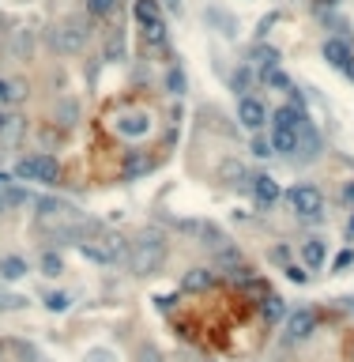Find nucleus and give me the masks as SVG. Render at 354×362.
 I'll return each instance as SVG.
<instances>
[{"mask_svg":"<svg viewBox=\"0 0 354 362\" xmlns=\"http://www.w3.org/2000/svg\"><path fill=\"white\" fill-rule=\"evenodd\" d=\"M19 94H23L19 83H4V79H0V102H15Z\"/></svg>","mask_w":354,"mask_h":362,"instance_id":"nucleus-26","label":"nucleus"},{"mask_svg":"<svg viewBox=\"0 0 354 362\" xmlns=\"http://www.w3.org/2000/svg\"><path fill=\"white\" fill-rule=\"evenodd\" d=\"M222 178H227L230 185H238V181H245L249 178V170L241 163H222Z\"/></svg>","mask_w":354,"mask_h":362,"instance_id":"nucleus-23","label":"nucleus"},{"mask_svg":"<svg viewBox=\"0 0 354 362\" xmlns=\"http://www.w3.org/2000/svg\"><path fill=\"white\" fill-rule=\"evenodd\" d=\"M38 223L57 230V238H76L79 234V212L68 200H38Z\"/></svg>","mask_w":354,"mask_h":362,"instance_id":"nucleus-1","label":"nucleus"},{"mask_svg":"<svg viewBox=\"0 0 354 362\" xmlns=\"http://www.w3.org/2000/svg\"><path fill=\"white\" fill-rule=\"evenodd\" d=\"M166 87H170V94H181L185 91V76L181 72H170V76H166Z\"/></svg>","mask_w":354,"mask_h":362,"instance_id":"nucleus-27","label":"nucleus"},{"mask_svg":"<svg viewBox=\"0 0 354 362\" xmlns=\"http://www.w3.org/2000/svg\"><path fill=\"white\" fill-rule=\"evenodd\" d=\"M117 8V0H87V12L91 15H110Z\"/></svg>","mask_w":354,"mask_h":362,"instance_id":"nucleus-25","label":"nucleus"},{"mask_svg":"<svg viewBox=\"0 0 354 362\" xmlns=\"http://www.w3.org/2000/svg\"><path fill=\"white\" fill-rule=\"evenodd\" d=\"M23 132V117L19 114H0V148H12Z\"/></svg>","mask_w":354,"mask_h":362,"instance_id":"nucleus-12","label":"nucleus"},{"mask_svg":"<svg viewBox=\"0 0 354 362\" xmlns=\"http://www.w3.org/2000/svg\"><path fill=\"white\" fill-rule=\"evenodd\" d=\"M287 279H291V283H305V279H309V272H302L298 264H291V268H287Z\"/></svg>","mask_w":354,"mask_h":362,"instance_id":"nucleus-29","label":"nucleus"},{"mask_svg":"<svg viewBox=\"0 0 354 362\" xmlns=\"http://www.w3.org/2000/svg\"><path fill=\"white\" fill-rule=\"evenodd\" d=\"M50 42H53V50H61V53H76V50H83V30L61 27L50 34Z\"/></svg>","mask_w":354,"mask_h":362,"instance_id":"nucleus-8","label":"nucleus"},{"mask_svg":"<svg viewBox=\"0 0 354 362\" xmlns=\"http://www.w3.org/2000/svg\"><path fill=\"white\" fill-rule=\"evenodd\" d=\"M238 121L256 132V128H264V121H268V110H264L256 99H241V102H238Z\"/></svg>","mask_w":354,"mask_h":362,"instance_id":"nucleus-7","label":"nucleus"},{"mask_svg":"<svg viewBox=\"0 0 354 362\" xmlns=\"http://www.w3.org/2000/svg\"><path fill=\"white\" fill-rule=\"evenodd\" d=\"M260 313H264V321H279V317H283V299H275V294H271V299H264Z\"/></svg>","mask_w":354,"mask_h":362,"instance_id":"nucleus-21","label":"nucleus"},{"mask_svg":"<svg viewBox=\"0 0 354 362\" xmlns=\"http://www.w3.org/2000/svg\"><path fill=\"white\" fill-rule=\"evenodd\" d=\"M351 57H354V53H351V46H347V38H328V42H324V61H328V64L343 68Z\"/></svg>","mask_w":354,"mask_h":362,"instance_id":"nucleus-11","label":"nucleus"},{"mask_svg":"<svg viewBox=\"0 0 354 362\" xmlns=\"http://www.w3.org/2000/svg\"><path fill=\"white\" fill-rule=\"evenodd\" d=\"M136 19L147 27V23H158V19H163V12H158L155 0H136Z\"/></svg>","mask_w":354,"mask_h":362,"instance_id":"nucleus-17","label":"nucleus"},{"mask_svg":"<svg viewBox=\"0 0 354 362\" xmlns=\"http://www.w3.org/2000/svg\"><path fill=\"white\" fill-rule=\"evenodd\" d=\"M140 362H163V355H158L155 348H143V351H140Z\"/></svg>","mask_w":354,"mask_h":362,"instance_id":"nucleus-32","label":"nucleus"},{"mask_svg":"<svg viewBox=\"0 0 354 362\" xmlns=\"http://www.w3.org/2000/svg\"><path fill=\"white\" fill-rule=\"evenodd\" d=\"M76 249L83 261H94V264H114L121 257V245L114 238H110V245H102V241H76Z\"/></svg>","mask_w":354,"mask_h":362,"instance_id":"nucleus-5","label":"nucleus"},{"mask_svg":"<svg viewBox=\"0 0 354 362\" xmlns=\"http://www.w3.org/2000/svg\"><path fill=\"white\" fill-rule=\"evenodd\" d=\"M72 305L68 294H45V310H53V313H64Z\"/></svg>","mask_w":354,"mask_h":362,"instance_id":"nucleus-24","label":"nucleus"},{"mask_svg":"<svg viewBox=\"0 0 354 362\" xmlns=\"http://www.w3.org/2000/svg\"><path fill=\"white\" fill-rule=\"evenodd\" d=\"M302 110L298 106H279L275 110V121H271V125H279V128H302Z\"/></svg>","mask_w":354,"mask_h":362,"instance_id":"nucleus-16","label":"nucleus"},{"mask_svg":"<svg viewBox=\"0 0 354 362\" xmlns=\"http://www.w3.org/2000/svg\"><path fill=\"white\" fill-rule=\"evenodd\" d=\"M249 79H253V72H249V68H241L238 76H234V91H245V87H249Z\"/></svg>","mask_w":354,"mask_h":362,"instance_id":"nucleus-30","label":"nucleus"},{"mask_svg":"<svg viewBox=\"0 0 354 362\" xmlns=\"http://www.w3.org/2000/svg\"><path fill=\"white\" fill-rule=\"evenodd\" d=\"M343 72H347V79H354V57H351L347 64H343Z\"/></svg>","mask_w":354,"mask_h":362,"instance_id":"nucleus-34","label":"nucleus"},{"mask_svg":"<svg viewBox=\"0 0 354 362\" xmlns=\"http://www.w3.org/2000/svg\"><path fill=\"white\" fill-rule=\"evenodd\" d=\"M313 332H317V313H313L309 305L291 313V321H287V336H291V340H309Z\"/></svg>","mask_w":354,"mask_h":362,"instance_id":"nucleus-6","label":"nucleus"},{"mask_svg":"<svg viewBox=\"0 0 354 362\" xmlns=\"http://www.w3.org/2000/svg\"><path fill=\"white\" fill-rule=\"evenodd\" d=\"M343 197H347V200H354V181L347 185V192H343Z\"/></svg>","mask_w":354,"mask_h":362,"instance_id":"nucleus-36","label":"nucleus"},{"mask_svg":"<svg viewBox=\"0 0 354 362\" xmlns=\"http://www.w3.org/2000/svg\"><path fill=\"white\" fill-rule=\"evenodd\" d=\"M64 272V261L57 253H42V276H61Z\"/></svg>","mask_w":354,"mask_h":362,"instance_id":"nucleus-22","label":"nucleus"},{"mask_svg":"<svg viewBox=\"0 0 354 362\" xmlns=\"http://www.w3.org/2000/svg\"><path fill=\"white\" fill-rule=\"evenodd\" d=\"M211 283H215V272H207V268H192V272H185V279H181L185 291H207Z\"/></svg>","mask_w":354,"mask_h":362,"instance_id":"nucleus-13","label":"nucleus"},{"mask_svg":"<svg viewBox=\"0 0 354 362\" xmlns=\"http://www.w3.org/2000/svg\"><path fill=\"white\" fill-rule=\"evenodd\" d=\"M143 42L151 46V50H158V46L166 42V23L158 19V23H147V27H143Z\"/></svg>","mask_w":354,"mask_h":362,"instance_id":"nucleus-18","label":"nucleus"},{"mask_svg":"<svg viewBox=\"0 0 354 362\" xmlns=\"http://www.w3.org/2000/svg\"><path fill=\"white\" fill-rule=\"evenodd\" d=\"M147 125H151L147 117L136 114V117H125V121H121V132H125V136H143V132H147Z\"/></svg>","mask_w":354,"mask_h":362,"instance_id":"nucleus-19","label":"nucleus"},{"mask_svg":"<svg viewBox=\"0 0 354 362\" xmlns=\"http://www.w3.org/2000/svg\"><path fill=\"white\" fill-rule=\"evenodd\" d=\"M253 197H256V204L271 208V204L279 200V181H275V178H268V174L253 178Z\"/></svg>","mask_w":354,"mask_h":362,"instance_id":"nucleus-9","label":"nucleus"},{"mask_svg":"<svg viewBox=\"0 0 354 362\" xmlns=\"http://www.w3.org/2000/svg\"><path fill=\"white\" fill-rule=\"evenodd\" d=\"M351 261H354V253H340V257H335V268H347Z\"/></svg>","mask_w":354,"mask_h":362,"instance_id":"nucleus-33","label":"nucleus"},{"mask_svg":"<svg viewBox=\"0 0 354 362\" xmlns=\"http://www.w3.org/2000/svg\"><path fill=\"white\" fill-rule=\"evenodd\" d=\"M264 83L275 87V91H287V87H291V79H287V72H279V68H264Z\"/></svg>","mask_w":354,"mask_h":362,"instance_id":"nucleus-20","label":"nucleus"},{"mask_svg":"<svg viewBox=\"0 0 354 362\" xmlns=\"http://www.w3.org/2000/svg\"><path fill=\"white\" fill-rule=\"evenodd\" d=\"M23 276H27V261L23 257H0V279L12 283V279H23Z\"/></svg>","mask_w":354,"mask_h":362,"instance_id":"nucleus-15","label":"nucleus"},{"mask_svg":"<svg viewBox=\"0 0 354 362\" xmlns=\"http://www.w3.org/2000/svg\"><path fill=\"white\" fill-rule=\"evenodd\" d=\"M347 305H351V310H354V299H347Z\"/></svg>","mask_w":354,"mask_h":362,"instance_id":"nucleus-38","label":"nucleus"},{"mask_svg":"<svg viewBox=\"0 0 354 362\" xmlns=\"http://www.w3.org/2000/svg\"><path fill=\"white\" fill-rule=\"evenodd\" d=\"M253 155H271V140H253Z\"/></svg>","mask_w":354,"mask_h":362,"instance_id":"nucleus-31","label":"nucleus"},{"mask_svg":"<svg viewBox=\"0 0 354 362\" xmlns=\"http://www.w3.org/2000/svg\"><path fill=\"white\" fill-rule=\"evenodd\" d=\"M91 362H106V351H91Z\"/></svg>","mask_w":354,"mask_h":362,"instance_id":"nucleus-35","label":"nucleus"},{"mask_svg":"<svg viewBox=\"0 0 354 362\" xmlns=\"http://www.w3.org/2000/svg\"><path fill=\"white\" fill-rule=\"evenodd\" d=\"M166 264V241L163 238H143L132 245V253H128V268L136 272V276H155L158 268Z\"/></svg>","mask_w":354,"mask_h":362,"instance_id":"nucleus-2","label":"nucleus"},{"mask_svg":"<svg viewBox=\"0 0 354 362\" xmlns=\"http://www.w3.org/2000/svg\"><path fill=\"white\" fill-rule=\"evenodd\" d=\"M15 178L53 185L61 178V166H57V159H50V155H30V159H19V163H15Z\"/></svg>","mask_w":354,"mask_h":362,"instance_id":"nucleus-3","label":"nucleus"},{"mask_svg":"<svg viewBox=\"0 0 354 362\" xmlns=\"http://www.w3.org/2000/svg\"><path fill=\"white\" fill-rule=\"evenodd\" d=\"M347 230H351V234H354V215H351V227H347Z\"/></svg>","mask_w":354,"mask_h":362,"instance_id":"nucleus-37","label":"nucleus"},{"mask_svg":"<svg viewBox=\"0 0 354 362\" xmlns=\"http://www.w3.org/2000/svg\"><path fill=\"white\" fill-rule=\"evenodd\" d=\"M287 200H291V208L302 215V219H317V215L324 212V197H320L317 185H294Z\"/></svg>","mask_w":354,"mask_h":362,"instance_id":"nucleus-4","label":"nucleus"},{"mask_svg":"<svg viewBox=\"0 0 354 362\" xmlns=\"http://www.w3.org/2000/svg\"><path fill=\"white\" fill-rule=\"evenodd\" d=\"M27 299H19V294H0V310H19V305Z\"/></svg>","mask_w":354,"mask_h":362,"instance_id":"nucleus-28","label":"nucleus"},{"mask_svg":"<svg viewBox=\"0 0 354 362\" xmlns=\"http://www.w3.org/2000/svg\"><path fill=\"white\" fill-rule=\"evenodd\" d=\"M324 257H328V249H324V241H320V238L302 241V261L309 264V268H320V264H324Z\"/></svg>","mask_w":354,"mask_h":362,"instance_id":"nucleus-14","label":"nucleus"},{"mask_svg":"<svg viewBox=\"0 0 354 362\" xmlns=\"http://www.w3.org/2000/svg\"><path fill=\"white\" fill-rule=\"evenodd\" d=\"M271 151H279V155H291V151H298V128L271 125Z\"/></svg>","mask_w":354,"mask_h":362,"instance_id":"nucleus-10","label":"nucleus"}]
</instances>
